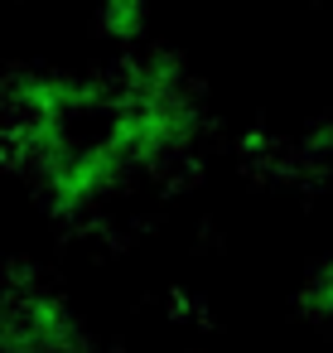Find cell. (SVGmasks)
Segmentation results:
<instances>
[{
  "label": "cell",
  "instance_id": "obj_1",
  "mask_svg": "<svg viewBox=\"0 0 333 353\" xmlns=\"http://www.w3.org/2000/svg\"><path fill=\"white\" fill-rule=\"evenodd\" d=\"M102 25L111 39L136 44L145 34V0H102Z\"/></svg>",
  "mask_w": 333,
  "mask_h": 353
},
{
  "label": "cell",
  "instance_id": "obj_2",
  "mask_svg": "<svg viewBox=\"0 0 333 353\" xmlns=\"http://www.w3.org/2000/svg\"><path fill=\"white\" fill-rule=\"evenodd\" d=\"M299 310H304L309 319H333V261H323V266L304 281Z\"/></svg>",
  "mask_w": 333,
  "mask_h": 353
}]
</instances>
